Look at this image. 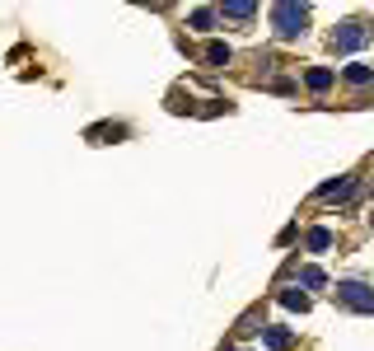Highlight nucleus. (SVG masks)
<instances>
[{
	"instance_id": "13",
	"label": "nucleus",
	"mask_w": 374,
	"mask_h": 351,
	"mask_svg": "<svg viewBox=\"0 0 374 351\" xmlns=\"http://www.w3.org/2000/svg\"><path fill=\"white\" fill-rule=\"evenodd\" d=\"M192 28H211L215 24V10H192V19H187Z\"/></svg>"
},
{
	"instance_id": "10",
	"label": "nucleus",
	"mask_w": 374,
	"mask_h": 351,
	"mask_svg": "<svg viewBox=\"0 0 374 351\" xmlns=\"http://www.w3.org/2000/svg\"><path fill=\"white\" fill-rule=\"evenodd\" d=\"M281 304H286V309H299V314H304V309H309V295H304V291H281Z\"/></svg>"
},
{
	"instance_id": "6",
	"label": "nucleus",
	"mask_w": 374,
	"mask_h": 351,
	"mask_svg": "<svg viewBox=\"0 0 374 351\" xmlns=\"http://www.w3.org/2000/svg\"><path fill=\"white\" fill-rule=\"evenodd\" d=\"M262 342H267V351H286V347H290V332L276 328V324H267V328H262Z\"/></svg>"
},
{
	"instance_id": "4",
	"label": "nucleus",
	"mask_w": 374,
	"mask_h": 351,
	"mask_svg": "<svg viewBox=\"0 0 374 351\" xmlns=\"http://www.w3.org/2000/svg\"><path fill=\"white\" fill-rule=\"evenodd\" d=\"M351 192H356V178H351V173H337L332 183H323V188H319V202H347Z\"/></svg>"
},
{
	"instance_id": "7",
	"label": "nucleus",
	"mask_w": 374,
	"mask_h": 351,
	"mask_svg": "<svg viewBox=\"0 0 374 351\" xmlns=\"http://www.w3.org/2000/svg\"><path fill=\"white\" fill-rule=\"evenodd\" d=\"M299 286H304V291H323V286H327V271L323 267H304L299 271Z\"/></svg>"
},
{
	"instance_id": "3",
	"label": "nucleus",
	"mask_w": 374,
	"mask_h": 351,
	"mask_svg": "<svg viewBox=\"0 0 374 351\" xmlns=\"http://www.w3.org/2000/svg\"><path fill=\"white\" fill-rule=\"evenodd\" d=\"M365 43H370V24L365 19H351V24H342L332 33V52H360Z\"/></svg>"
},
{
	"instance_id": "12",
	"label": "nucleus",
	"mask_w": 374,
	"mask_h": 351,
	"mask_svg": "<svg viewBox=\"0 0 374 351\" xmlns=\"http://www.w3.org/2000/svg\"><path fill=\"white\" fill-rule=\"evenodd\" d=\"M347 80H351V84H370L374 71H370V66H347Z\"/></svg>"
},
{
	"instance_id": "2",
	"label": "nucleus",
	"mask_w": 374,
	"mask_h": 351,
	"mask_svg": "<svg viewBox=\"0 0 374 351\" xmlns=\"http://www.w3.org/2000/svg\"><path fill=\"white\" fill-rule=\"evenodd\" d=\"M337 304H347V309H356V314H374V286H365V281H337Z\"/></svg>"
},
{
	"instance_id": "9",
	"label": "nucleus",
	"mask_w": 374,
	"mask_h": 351,
	"mask_svg": "<svg viewBox=\"0 0 374 351\" xmlns=\"http://www.w3.org/2000/svg\"><path fill=\"white\" fill-rule=\"evenodd\" d=\"M327 248H332V230H309V253H327Z\"/></svg>"
},
{
	"instance_id": "14",
	"label": "nucleus",
	"mask_w": 374,
	"mask_h": 351,
	"mask_svg": "<svg viewBox=\"0 0 374 351\" xmlns=\"http://www.w3.org/2000/svg\"><path fill=\"white\" fill-rule=\"evenodd\" d=\"M370 220H374V216H370Z\"/></svg>"
},
{
	"instance_id": "11",
	"label": "nucleus",
	"mask_w": 374,
	"mask_h": 351,
	"mask_svg": "<svg viewBox=\"0 0 374 351\" xmlns=\"http://www.w3.org/2000/svg\"><path fill=\"white\" fill-rule=\"evenodd\" d=\"M206 61H211V66H229V47H225V43H211V47H206Z\"/></svg>"
},
{
	"instance_id": "1",
	"label": "nucleus",
	"mask_w": 374,
	"mask_h": 351,
	"mask_svg": "<svg viewBox=\"0 0 374 351\" xmlns=\"http://www.w3.org/2000/svg\"><path fill=\"white\" fill-rule=\"evenodd\" d=\"M309 24V5H299V0H281L276 10H271V28L281 33V38H299Z\"/></svg>"
},
{
	"instance_id": "5",
	"label": "nucleus",
	"mask_w": 374,
	"mask_h": 351,
	"mask_svg": "<svg viewBox=\"0 0 374 351\" xmlns=\"http://www.w3.org/2000/svg\"><path fill=\"white\" fill-rule=\"evenodd\" d=\"M220 14H225V19H253V14H258V5H253V0H225V5H220Z\"/></svg>"
},
{
	"instance_id": "8",
	"label": "nucleus",
	"mask_w": 374,
	"mask_h": 351,
	"mask_svg": "<svg viewBox=\"0 0 374 351\" xmlns=\"http://www.w3.org/2000/svg\"><path fill=\"white\" fill-rule=\"evenodd\" d=\"M304 84H309V89H314V94H323V89H327V84H332V71H327V66H314V71H309V75H304Z\"/></svg>"
}]
</instances>
